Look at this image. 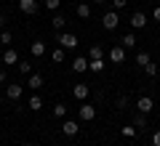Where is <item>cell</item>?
<instances>
[{
    "label": "cell",
    "instance_id": "484cf974",
    "mask_svg": "<svg viewBox=\"0 0 160 146\" xmlns=\"http://www.w3.org/2000/svg\"><path fill=\"white\" fill-rule=\"evenodd\" d=\"M144 72H147V77H155V74H158V67L149 61V64H144Z\"/></svg>",
    "mask_w": 160,
    "mask_h": 146
},
{
    "label": "cell",
    "instance_id": "8992f818",
    "mask_svg": "<svg viewBox=\"0 0 160 146\" xmlns=\"http://www.w3.org/2000/svg\"><path fill=\"white\" fill-rule=\"evenodd\" d=\"M93 117H96V109H93L91 104H80V120H83V122H91Z\"/></svg>",
    "mask_w": 160,
    "mask_h": 146
},
{
    "label": "cell",
    "instance_id": "8fae6325",
    "mask_svg": "<svg viewBox=\"0 0 160 146\" xmlns=\"http://www.w3.org/2000/svg\"><path fill=\"white\" fill-rule=\"evenodd\" d=\"M144 24H147V16H144L142 11H136V13L131 16V27H133V29H144Z\"/></svg>",
    "mask_w": 160,
    "mask_h": 146
},
{
    "label": "cell",
    "instance_id": "1f68e13d",
    "mask_svg": "<svg viewBox=\"0 0 160 146\" xmlns=\"http://www.w3.org/2000/svg\"><path fill=\"white\" fill-rule=\"evenodd\" d=\"M118 106H120V109L128 106V98H126V96H120V98H118Z\"/></svg>",
    "mask_w": 160,
    "mask_h": 146
},
{
    "label": "cell",
    "instance_id": "f1b7e54d",
    "mask_svg": "<svg viewBox=\"0 0 160 146\" xmlns=\"http://www.w3.org/2000/svg\"><path fill=\"white\" fill-rule=\"evenodd\" d=\"M123 135H126V138H133V135H136V128H133V125H128V128H123Z\"/></svg>",
    "mask_w": 160,
    "mask_h": 146
},
{
    "label": "cell",
    "instance_id": "ffe728a7",
    "mask_svg": "<svg viewBox=\"0 0 160 146\" xmlns=\"http://www.w3.org/2000/svg\"><path fill=\"white\" fill-rule=\"evenodd\" d=\"M133 45H136V35H133V32L123 35V48H133Z\"/></svg>",
    "mask_w": 160,
    "mask_h": 146
},
{
    "label": "cell",
    "instance_id": "44dd1931",
    "mask_svg": "<svg viewBox=\"0 0 160 146\" xmlns=\"http://www.w3.org/2000/svg\"><path fill=\"white\" fill-rule=\"evenodd\" d=\"M88 59H104L102 45H91V48H88Z\"/></svg>",
    "mask_w": 160,
    "mask_h": 146
},
{
    "label": "cell",
    "instance_id": "9a60e30c",
    "mask_svg": "<svg viewBox=\"0 0 160 146\" xmlns=\"http://www.w3.org/2000/svg\"><path fill=\"white\" fill-rule=\"evenodd\" d=\"M3 61H6V64H19V53L13 51V48H8V51L3 53Z\"/></svg>",
    "mask_w": 160,
    "mask_h": 146
},
{
    "label": "cell",
    "instance_id": "30bf717a",
    "mask_svg": "<svg viewBox=\"0 0 160 146\" xmlns=\"http://www.w3.org/2000/svg\"><path fill=\"white\" fill-rule=\"evenodd\" d=\"M27 88L40 90L43 88V74H27Z\"/></svg>",
    "mask_w": 160,
    "mask_h": 146
},
{
    "label": "cell",
    "instance_id": "5b68a950",
    "mask_svg": "<svg viewBox=\"0 0 160 146\" xmlns=\"http://www.w3.org/2000/svg\"><path fill=\"white\" fill-rule=\"evenodd\" d=\"M109 61L112 64H123L126 61V48H123V45H115L112 51H109Z\"/></svg>",
    "mask_w": 160,
    "mask_h": 146
},
{
    "label": "cell",
    "instance_id": "7a4b0ae2",
    "mask_svg": "<svg viewBox=\"0 0 160 146\" xmlns=\"http://www.w3.org/2000/svg\"><path fill=\"white\" fill-rule=\"evenodd\" d=\"M118 21H120L118 11H107V13L102 16V24H104V29H115V27H118Z\"/></svg>",
    "mask_w": 160,
    "mask_h": 146
},
{
    "label": "cell",
    "instance_id": "e575fe53",
    "mask_svg": "<svg viewBox=\"0 0 160 146\" xmlns=\"http://www.w3.org/2000/svg\"><path fill=\"white\" fill-rule=\"evenodd\" d=\"M6 27V16H3V13H0V29Z\"/></svg>",
    "mask_w": 160,
    "mask_h": 146
},
{
    "label": "cell",
    "instance_id": "9c48e42d",
    "mask_svg": "<svg viewBox=\"0 0 160 146\" xmlns=\"http://www.w3.org/2000/svg\"><path fill=\"white\" fill-rule=\"evenodd\" d=\"M22 93H24L22 85H8V88H6V96L11 98V101H19V98H22Z\"/></svg>",
    "mask_w": 160,
    "mask_h": 146
},
{
    "label": "cell",
    "instance_id": "4fadbf2b",
    "mask_svg": "<svg viewBox=\"0 0 160 146\" xmlns=\"http://www.w3.org/2000/svg\"><path fill=\"white\" fill-rule=\"evenodd\" d=\"M72 69H75V72H86V69H88V59L78 56V59L72 61Z\"/></svg>",
    "mask_w": 160,
    "mask_h": 146
},
{
    "label": "cell",
    "instance_id": "3957f363",
    "mask_svg": "<svg viewBox=\"0 0 160 146\" xmlns=\"http://www.w3.org/2000/svg\"><path fill=\"white\" fill-rule=\"evenodd\" d=\"M78 130H80L78 120H64V125H62V133L67 135V138H72V135H78Z\"/></svg>",
    "mask_w": 160,
    "mask_h": 146
},
{
    "label": "cell",
    "instance_id": "cb8c5ba5",
    "mask_svg": "<svg viewBox=\"0 0 160 146\" xmlns=\"http://www.w3.org/2000/svg\"><path fill=\"white\" fill-rule=\"evenodd\" d=\"M11 40H13V35L8 32V29H3V32H0V45H11Z\"/></svg>",
    "mask_w": 160,
    "mask_h": 146
},
{
    "label": "cell",
    "instance_id": "4dcf8cb0",
    "mask_svg": "<svg viewBox=\"0 0 160 146\" xmlns=\"http://www.w3.org/2000/svg\"><path fill=\"white\" fill-rule=\"evenodd\" d=\"M152 146H160V130H155V133H152Z\"/></svg>",
    "mask_w": 160,
    "mask_h": 146
},
{
    "label": "cell",
    "instance_id": "6da1fadb",
    "mask_svg": "<svg viewBox=\"0 0 160 146\" xmlns=\"http://www.w3.org/2000/svg\"><path fill=\"white\" fill-rule=\"evenodd\" d=\"M56 43L62 45L64 51H69V48H78V37H75L72 32H56Z\"/></svg>",
    "mask_w": 160,
    "mask_h": 146
},
{
    "label": "cell",
    "instance_id": "603a6c76",
    "mask_svg": "<svg viewBox=\"0 0 160 146\" xmlns=\"http://www.w3.org/2000/svg\"><path fill=\"white\" fill-rule=\"evenodd\" d=\"M51 59H53L56 64H62V61H64V48H62V45H59L56 51H51Z\"/></svg>",
    "mask_w": 160,
    "mask_h": 146
},
{
    "label": "cell",
    "instance_id": "e0dca14e",
    "mask_svg": "<svg viewBox=\"0 0 160 146\" xmlns=\"http://www.w3.org/2000/svg\"><path fill=\"white\" fill-rule=\"evenodd\" d=\"M27 106L32 109V112H40V109H43V98H40V96H32V98L27 101Z\"/></svg>",
    "mask_w": 160,
    "mask_h": 146
},
{
    "label": "cell",
    "instance_id": "2e32d148",
    "mask_svg": "<svg viewBox=\"0 0 160 146\" xmlns=\"http://www.w3.org/2000/svg\"><path fill=\"white\" fill-rule=\"evenodd\" d=\"M75 11H78L80 19H88V16H91V6H88V3H78V8H75Z\"/></svg>",
    "mask_w": 160,
    "mask_h": 146
},
{
    "label": "cell",
    "instance_id": "8d00e7d4",
    "mask_svg": "<svg viewBox=\"0 0 160 146\" xmlns=\"http://www.w3.org/2000/svg\"><path fill=\"white\" fill-rule=\"evenodd\" d=\"M96 3H107V0H96Z\"/></svg>",
    "mask_w": 160,
    "mask_h": 146
},
{
    "label": "cell",
    "instance_id": "5bb4252c",
    "mask_svg": "<svg viewBox=\"0 0 160 146\" xmlns=\"http://www.w3.org/2000/svg\"><path fill=\"white\" fill-rule=\"evenodd\" d=\"M64 24H67V19H64V16H62V13H56V16H53V19H51V27H53V29H56V32H62V29H64Z\"/></svg>",
    "mask_w": 160,
    "mask_h": 146
},
{
    "label": "cell",
    "instance_id": "d6a6232c",
    "mask_svg": "<svg viewBox=\"0 0 160 146\" xmlns=\"http://www.w3.org/2000/svg\"><path fill=\"white\" fill-rule=\"evenodd\" d=\"M152 19H155V21H160V6H158V8L152 11Z\"/></svg>",
    "mask_w": 160,
    "mask_h": 146
},
{
    "label": "cell",
    "instance_id": "7402d4cb",
    "mask_svg": "<svg viewBox=\"0 0 160 146\" xmlns=\"http://www.w3.org/2000/svg\"><path fill=\"white\" fill-rule=\"evenodd\" d=\"M133 128H147V114L139 112L136 117H133Z\"/></svg>",
    "mask_w": 160,
    "mask_h": 146
},
{
    "label": "cell",
    "instance_id": "52a82bcc",
    "mask_svg": "<svg viewBox=\"0 0 160 146\" xmlns=\"http://www.w3.org/2000/svg\"><path fill=\"white\" fill-rule=\"evenodd\" d=\"M19 8H22V13L32 16V13H38V0H19Z\"/></svg>",
    "mask_w": 160,
    "mask_h": 146
},
{
    "label": "cell",
    "instance_id": "ac0fdd59",
    "mask_svg": "<svg viewBox=\"0 0 160 146\" xmlns=\"http://www.w3.org/2000/svg\"><path fill=\"white\" fill-rule=\"evenodd\" d=\"M88 69H91V72H102L104 69V59H88Z\"/></svg>",
    "mask_w": 160,
    "mask_h": 146
},
{
    "label": "cell",
    "instance_id": "d590c367",
    "mask_svg": "<svg viewBox=\"0 0 160 146\" xmlns=\"http://www.w3.org/2000/svg\"><path fill=\"white\" fill-rule=\"evenodd\" d=\"M22 146H35V144H29V141H27V144H22Z\"/></svg>",
    "mask_w": 160,
    "mask_h": 146
},
{
    "label": "cell",
    "instance_id": "d6986e66",
    "mask_svg": "<svg viewBox=\"0 0 160 146\" xmlns=\"http://www.w3.org/2000/svg\"><path fill=\"white\" fill-rule=\"evenodd\" d=\"M53 117H56V120H62V117H67V104H62V101H56V106H53Z\"/></svg>",
    "mask_w": 160,
    "mask_h": 146
},
{
    "label": "cell",
    "instance_id": "f546056e",
    "mask_svg": "<svg viewBox=\"0 0 160 146\" xmlns=\"http://www.w3.org/2000/svg\"><path fill=\"white\" fill-rule=\"evenodd\" d=\"M59 3H62V0H46V8H48V11H56Z\"/></svg>",
    "mask_w": 160,
    "mask_h": 146
},
{
    "label": "cell",
    "instance_id": "836d02e7",
    "mask_svg": "<svg viewBox=\"0 0 160 146\" xmlns=\"http://www.w3.org/2000/svg\"><path fill=\"white\" fill-rule=\"evenodd\" d=\"M0 82H6V69H0Z\"/></svg>",
    "mask_w": 160,
    "mask_h": 146
},
{
    "label": "cell",
    "instance_id": "277c9868",
    "mask_svg": "<svg viewBox=\"0 0 160 146\" xmlns=\"http://www.w3.org/2000/svg\"><path fill=\"white\" fill-rule=\"evenodd\" d=\"M136 109H139V112H142V114H149V112H152V109H155V101H152V98H149V96H142V98H139V101H136Z\"/></svg>",
    "mask_w": 160,
    "mask_h": 146
},
{
    "label": "cell",
    "instance_id": "ba28073f",
    "mask_svg": "<svg viewBox=\"0 0 160 146\" xmlns=\"http://www.w3.org/2000/svg\"><path fill=\"white\" fill-rule=\"evenodd\" d=\"M88 93H91V88H88V85H83V82L72 88V96L78 98V101H86V98H88Z\"/></svg>",
    "mask_w": 160,
    "mask_h": 146
},
{
    "label": "cell",
    "instance_id": "4316f807",
    "mask_svg": "<svg viewBox=\"0 0 160 146\" xmlns=\"http://www.w3.org/2000/svg\"><path fill=\"white\" fill-rule=\"evenodd\" d=\"M149 61H152L149 53H136V64H142V67H144V64H149Z\"/></svg>",
    "mask_w": 160,
    "mask_h": 146
},
{
    "label": "cell",
    "instance_id": "d4e9b609",
    "mask_svg": "<svg viewBox=\"0 0 160 146\" xmlns=\"http://www.w3.org/2000/svg\"><path fill=\"white\" fill-rule=\"evenodd\" d=\"M19 72L22 74H32V64L29 61H19Z\"/></svg>",
    "mask_w": 160,
    "mask_h": 146
},
{
    "label": "cell",
    "instance_id": "83f0119b",
    "mask_svg": "<svg viewBox=\"0 0 160 146\" xmlns=\"http://www.w3.org/2000/svg\"><path fill=\"white\" fill-rule=\"evenodd\" d=\"M128 6V0H112V11H123Z\"/></svg>",
    "mask_w": 160,
    "mask_h": 146
},
{
    "label": "cell",
    "instance_id": "7c38bea8",
    "mask_svg": "<svg viewBox=\"0 0 160 146\" xmlns=\"http://www.w3.org/2000/svg\"><path fill=\"white\" fill-rule=\"evenodd\" d=\"M29 53L40 59L43 53H46V43H40V40H38V43H32V45H29Z\"/></svg>",
    "mask_w": 160,
    "mask_h": 146
}]
</instances>
